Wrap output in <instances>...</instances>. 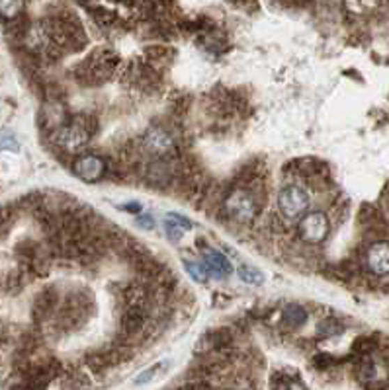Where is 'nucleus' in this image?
Here are the masks:
<instances>
[{"instance_id":"nucleus-25","label":"nucleus","mask_w":389,"mask_h":390,"mask_svg":"<svg viewBox=\"0 0 389 390\" xmlns=\"http://www.w3.org/2000/svg\"><path fill=\"white\" fill-rule=\"evenodd\" d=\"M22 2H0V16L4 20H16L22 14Z\"/></svg>"},{"instance_id":"nucleus-11","label":"nucleus","mask_w":389,"mask_h":390,"mask_svg":"<svg viewBox=\"0 0 389 390\" xmlns=\"http://www.w3.org/2000/svg\"><path fill=\"white\" fill-rule=\"evenodd\" d=\"M59 291L55 287H45L43 291L38 292L33 306H31V318L41 324V322H47L49 318H53V314L59 309Z\"/></svg>"},{"instance_id":"nucleus-8","label":"nucleus","mask_w":389,"mask_h":390,"mask_svg":"<svg viewBox=\"0 0 389 390\" xmlns=\"http://www.w3.org/2000/svg\"><path fill=\"white\" fill-rule=\"evenodd\" d=\"M330 234V221L329 214L323 211H315V213L303 214L298 224V236L305 244L310 246H317V244L325 242Z\"/></svg>"},{"instance_id":"nucleus-13","label":"nucleus","mask_w":389,"mask_h":390,"mask_svg":"<svg viewBox=\"0 0 389 390\" xmlns=\"http://www.w3.org/2000/svg\"><path fill=\"white\" fill-rule=\"evenodd\" d=\"M327 166L323 164L317 158H298V160H291L288 166H286V174H293L298 178H305L310 180L311 176H315L321 170H325Z\"/></svg>"},{"instance_id":"nucleus-24","label":"nucleus","mask_w":389,"mask_h":390,"mask_svg":"<svg viewBox=\"0 0 389 390\" xmlns=\"http://www.w3.org/2000/svg\"><path fill=\"white\" fill-rule=\"evenodd\" d=\"M307 182H310V185L315 189V192H325V189H329L330 184H333L329 168H325V170H321V172H317L315 176H311Z\"/></svg>"},{"instance_id":"nucleus-5","label":"nucleus","mask_w":389,"mask_h":390,"mask_svg":"<svg viewBox=\"0 0 389 390\" xmlns=\"http://www.w3.org/2000/svg\"><path fill=\"white\" fill-rule=\"evenodd\" d=\"M51 145L55 146V150H59L61 155H79L89 146L90 135L82 127L70 119L67 125L57 129L55 133H51Z\"/></svg>"},{"instance_id":"nucleus-33","label":"nucleus","mask_w":389,"mask_h":390,"mask_svg":"<svg viewBox=\"0 0 389 390\" xmlns=\"http://www.w3.org/2000/svg\"><path fill=\"white\" fill-rule=\"evenodd\" d=\"M123 209H125V211H131V213H135V211H139V205H123Z\"/></svg>"},{"instance_id":"nucleus-7","label":"nucleus","mask_w":389,"mask_h":390,"mask_svg":"<svg viewBox=\"0 0 389 390\" xmlns=\"http://www.w3.org/2000/svg\"><path fill=\"white\" fill-rule=\"evenodd\" d=\"M311 205V197L305 187L301 185H286L278 194V209L282 219L300 221L303 214H307Z\"/></svg>"},{"instance_id":"nucleus-18","label":"nucleus","mask_w":389,"mask_h":390,"mask_svg":"<svg viewBox=\"0 0 389 390\" xmlns=\"http://www.w3.org/2000/svg\"><path fill=\"white\" fill-rule=\"evenodd\" d=\"M272 390H307L298 377L288 373H276L272 377Z\"/></svg>"},{"instance_id":"nucleus-16","label":"nucleus","mask_w":389,"mask_h":390,"mask_svg":"<svg viewBox=\"0 0 389 390\" xmlns=\"http://www.w3.org/2000/svg\"><path fill=\"white\" fill-rule=\"evenodd\" d=\"M145 57H147L145 63L160 72V67H162V65H169L170 58L174 57V53H172L170 49L162 47V45H151V47H147V51H145Z\"/></svg>"},{"instance_id":"nucleus-20","label":"nucleus","mask_w":389,"mask_h":390,"mask_svg":"<svg viewBox=\"0 0 389 390\" xmlns=\"http://www.w3.org/2000/svg\"><path fill=\"white\" fill-rule=\"evenodd\" d=\"M342 332H344V324L337 318H325L317 328V334L321 338H333V336H339Z\"/></svg>"},{"instance_id":"nucleus-28","label":"nucleus","mask_w":389,"mask_h":390,"mask_svg":"<svg viewBox=\"0 0 389 390\" xmlns=\"http://www.w3.org/2000/svg\"><path fill=\"white\" fill-rule=\"evenodd\" d=\"M335 363H337V359H335L333 355H327V353H319V355H315V357H313V365L321 370L330 369Z\"/></svg>"},{"instance_id":"nucleus-17","label":"nucleus","mask_w":389,"mask_h":390,"mask_svg":"<svg viewBox=\"0 0 389 390\" xmlns=\"http://www.w3.org/2000/svg\"><path fill=\"white\" fill-rule=\"evenodd\" d=\"M201 43H204V47L208 49V51H213V53H221L223 45H229L225 33H221L220 29L215 28H211L201 33Z\"/></svg>"},{"instance_id":"nucleus-31","label":"nucleus","mask_w":389,"mask_h":390,"mask_svg":"<svg viewBox=\"0 0 389 390\" xmlns=\"http://www.w3.org/2000/svg\"><path fill=\"white\" fill-rule=\"evenodd\" d=\"M169 221L172 224H176V226H178V228H182V231H188V228H192V223H190L188 219H184V217H182V214H178V213H170Z\"/></svg>"},{"instance_id":"nucleus-14","label":"nucleus","mask_w":389,"mask_h":390,"mask_svg":"<svg viewBox=\"0 0 389 390\" xmlns=\"http://www.w3.org/2000/svg\"><path fill=\"white\" fill-rule=\"evenodd\" d=\"M204 265L210 272V275H218V277H227L233 273L229 260L221 252H213V250H204Z\"/></svg>"},{"instance_id":"nucleus-23","label":"nucleus","mask_w":389,"mask_h":390,"mask_svg":"<svg viewBox=\"0 0 389 390\" xmlns=\"http://www.w3.org/2000/svg\"><path fill=\"white\" fill-rule=\"evenodd\" d=\"M184 267H186V272L190 273V277L196 279L198 283L208 281V279L211 277L210 272L206 270V265L200 262H190V260H184Z\"/></svg>"},{"instance_id":"nucleus-26","label":"nucleus","mask_w":389,"mask_h":390,"mask_svg":"<svg viewBox=\"0 0 389 390\" xmlns=\"http://www.w3.org/2000/svg\"><path fill=\"white\" fill-rule=\"evenodd\" d=\"M162 369H167V363H165V361H162V363H157V365H153V367L145 370V373H141L139 377L135 379V384H147V382H151V380L155 379Z\"/></svg>"},{"instance_id":"nucleus-2","label":"nucleus","mask_w":389,"mask_h":390,"mask_svg":"<svg viewBox=\"0 0 389 390\" xmlns=\"http://www.w3.org/2000/svg\"><path fill=\"white\" fill-rule=\"evenodd\" d=\"M120 65V57L110 49H98L75 68V77L84 86H100L108 82Z\"/></svg>"},{"instance_id":"nucleus-10","label":"nucleus","mask_w":389,"mask_h":390,"mask_svg":"<svg viewBox=\"0 0 389 390\" xmlns=\"http://www.w3.org/2000/svg\"><path fill=\"white\" fill-rule=\"evenodd\" d=\"M38 119H40L41 129L49 131V135L70 121L67 106H63V102H59V100H45Z\"/></svg>"},{"instance_id":"nucleus-27","label":"nucleus","mask_w":389,"mask_h":390,"mask_svg":"<svg viewBox=\"0 0 389 390\" xmlns=\"http://www.w3.org/2000/svg\"><path fill=\"white\" fill-rule=\"evenodd\" d=\"M0 148L2 150H20V143L16 141V136L10 131H2L0 133Z\"/></svg>"},{"instance_id":"nucleus-30","label":"nucleus","mask_w":389,"mask_h":390,"mask_svg":"<svg viewBox=\"0 0 389 390\" xmlns=\"http://www.w3.org/2000/svg\"><path fill=\"white\" fill-rule=\"evenodd\" d=\"M165 231H167V236H169L170 242H180V240H182V236H184V231L178 228L176 224L170 223V221L165 223Z\"/></svg>"},{"instance_id":"nucleus-21","label":"nucleus","mask_w":389,"mask_h":390,"mask_svg":"<svg viewBox=\"0 0 389 390\" xmlns=\"http://www.w3.org/2000/svg\"><path fill=\"white\" fill-rule=\"evenodd\" d=\"M90 12H92V18L96 20L100 24L102 28H110L118 22V16L110 12V10H104L102 6H89Z\"/></svg>"},{"instance_id":"nucleus-32","label":"nucleus","mask_w":389,"mask_h":390,"mask_svg":"<svg viewBox=\"0 0 389 390\" xmlns=\"http://www.w3.org/2000/svg\"><path fill=\"white\" fill-rule=\"evenodd\" d=\"M137 226H141L143 231H153V226H155V221H153V217L151 214H137Z\"/></svg>"},{"instance_id":"nucleus-6","label":"nucleus","mask_w":389,"mask_h":390,"mask_svg":"<svg viewBox=\"0 0 389 390\" xmlns=\"http://www.w3.org/2000/svg\"><path fill=\"white\" fill-rule=\"evenodd\" d=\"M153 158H174L178 153V145L174 135L165 127L153 125L141 136V148Z\"/></svg>"},{"instance_id":"nucleus-29","label":"nucleus","mask_w":389,"mask_h":390,"mask_svg":"<svg viewBox=\"0 0 389 390\" xmlns=\"http://www.w3.org/2000/svg\"><path fill=\"white\" fill-rule=\"evenodd\" d=\"M188 106H190V98L186 94H180L176 96V100L172 102V111L176 114V116H184L186 111H188Z\"/></svg>"},{"instance_id":"nucleus-9","label":"nucleus","mask_w":389,"mask_h":390,"mask_svg":"<svg viewBox=\"0 0 389 390\" xmlns=\"http://www.w3.org/2000/svg\"><path fill=\"white\" fill-rule=\"evenodd\" d=\"M73 172L77 178H80L82 182H98L102 180L106 172H108V164L106 160L98 155H80L75 158L73 162Z\"/></svg>"},{"instance_id":"nucleus-22","label":"nucleus","mask_w":389,"mask_h":390,"mask_svg":"<svg viewBox=\"0 0 389 390\" xmlns=\"http://www.w3.org/2000/svg\"><path fill=\"white\" fill-rule=\"evenodd\" d=\"M237 273H239V277L247 283V285H262V283H264V273L259 272L257 267L241 265L239 270H237Z\"/></svg>"},{"instance_id":"nucleus-15","label":"nucleus","mask_w":389,"mask_h":390,"mask_svg":"<svg viewBox=\"0 0 389 390\" xmlns=\"http://www.w3.org/2000/svg\"><path fill=\"white\" fill-rule=\"evenodd\" d=\"M307 318H310L307 311H305L301 304H298V302H289V304L284 306V311H282V324H284L288 330H298V328H301V326L307 322Z\"/></svg>"},{"instance_id":"nucleus-12","label":"nucleus","mask_w":389,"mask_h":390,"mask_svg":"<svg viewBox=\"0 0 389 390\" xmlns=\"http://www.w3.org/2000/svg\"><path fill=\"white\" fill-rule=\"evenodd\" d=\"M366 267L374 275H386L389 270V248L386 240L372 242L366 250Z\"/></svg>"},{"instance_id":"nucleus-4","label":"nucleus","mask_w":389,"mask_h":390,"mask_svg":"<svg viewBox=\"0 0 389 390\" xmlns=\"http://www.w3.org/2000/svg\"><path fill=\"white\" fill-rule=\"evenodd\" d=\"M178 174V160L174 158H153L143 166V180L155 189H174Z\"/></svg>"},{"instance_id":"nucleus-19","label":"nucleus","mask_w":389,"mask_h":390,"mask_svg":"<svg viewBox=\"0 0 389 390\" xmlns=\"http://www.w3.org/2000/svg\"><path fill=\"white\" fill-rule=\"evenodd\" d=\"M379 350V341L378 338H358V340L352 343V353L360 357V359H368L369 355H374L376 351Z\"/></svg>"},{"instance_id":"nucleus-1","label":"nucleus","mask_w":389,"mask_h":390,"mask_svg":"<svg viewBox=\"0 0 389 390\" xmlns=\"http://www.w3.org/2000/svg\"><path fill=\"white\" fill-rule=\"evenodd\" d=\"M96 312V304L86 291H73L59 302V309L53 314L55 326L61 332H73L82 328Z\"/></svg>"},{"instance_id":"nucleus-3","label":"nucleus","mask_w":389,"mask_h":390,"mask_svg":"<svg viewBox=\"0 0 389 390\" xmlns=\"http://www.w3.org/2000/svg\"><path fill=\"white\" fill-rule=\"evenodd\" d=\"M221 207H223V213L227 219L241 224L252 223L262 209V205L254 199V195L247 189H237V187L227 192Z\"/></svg>"}]
</instances>
